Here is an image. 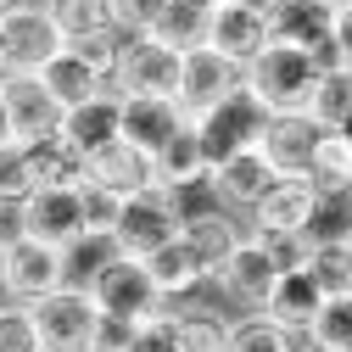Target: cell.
I'll return each mask as SVG.
<instances>
[{
  "instance_id": "1",
  "label": "cell",
  "mask_w": 352,
  "mask_h": 352,
  "mask_svg": "<svg viewBox=\"0 0 352 352\" xmlns=\"http://www.w3.org/2000/svg\"><path fill=\"white\" fill-rule=\"evenodd\" d=\"M241 90L263 107V118L307 112V107H314V90H319V67H314L307 51L280 45V39H274L263 56H252V62L241 67Z\"/></svg>"
},
{
  "instance_id": "2",
  "label": "cell",
  "mask_w": 352,
  "mask_h": 352,
  "mask_svg": "<svg viewBox=\"0 0 352 352\" xmlns=\"http://www.w3.org/2000/svg\"><path fill=\"white\" fill-rule=\"evenodd\" d=\"M78 285L96 296V307H101L107 319H123V324H146V319L168 314V302H162V291H157L151 269H146L140 257H123V252H112V246H101L96 269L84 274Z\"/></svg>"
},
{
  "instance_id": "3",
  "label": "cell",
  "mask_w": 352,
  "mask_h": 352,
  "mask_svg": "<svg viewBox=\"0 0 352 352\" xmlns=\"http://www.w3.org/2000/svg\"><path fill=\"white\" fill-rule=\"evenodd\" d=\"M62 45H67V39H62V28L51 23L45 0H23V6L0 12V78L39 73Z\"/></svg>"
},
{
  "instance_id": "4",
  "label": "cell",
  "mask_w": 352,
  "mask_h": 352,
  "mask_svg": "<svg viewBox=\"0 0 352 352\" xmlns=\"http://www.w3.org/2000/svg\"><path fill=\"white\" fill-rule=\"evenodd\" d=\"M28 314H34V330H39V346L45 352H90L96 346L101 307H96V296L78 280H67L62 291L28 302Z\"/></svg>"
},
{
  "instance_id": "5",
  "label": "cell",
  "mask_w": 352,
  "mask_h": 352,
  "mask_svg": "<svg viewBox=\"0 0 352 352\" xmlns=\"http://www.w3.org/2000/svg\"><path fill=\"white\" fill-rule=\"evenodd\" d=\"M73 280V252L45 246L34 235H6V280H0V296L12 302H39Z\"/></svg>"
},
{
  "instance_id": "6",
  "label": "cell",
  "mask_w": 352,
  "mask_h": 352,
  "mask_svg": "<svg viewBox=\"0 0 352 352\" xmlns=\"http://www.w3.org/2000/svg\"><path fill=\"white\" fill-rule=\"evenodd\" d=\"M6 235H34L45 246L78 252L84 246V207L78 190H34L6 212Z\"/></svg>"
},
{
  "instance_id": "7",
  "label": "cell",
  "mask_w": 352,
  "mask_h": 352,
  "mask_svg": "<svg viewBox=\"0 0 352 352\" xmlns=\"http://www.w3.org/2000/svg\"><path fill=\"white\" fill-rule=\"evenodd\" d=\"M173 235H179V207H173V196L168 190H146V196H129L123 201V218H118V230H112V252H123V257H151V252H162Z\"/></svg>"
},
{
  "instance_id": "8",
  "label": "cell",
  "mask_w": 352,
  "mask_h": 352,
  "mask_svg": "<svg viewBox=\"0 0 352 352\" xmlns=\"http://www.w3.org/2000/svg\"><path fill=\"white\" fill-rule=\"evenodd\" d=\"M274 280H280V269H274V257L263 252L252 235L218 263V274H212V291H218V302H230L235 314H263V302H269V291H274Z\"/></svg>"
},
{
  "instance_id": "9",
  "label": "cell",
  "mask_w": 352,
  "mask_h": 352,
  "mask_svg": "<svg viewBox=\"0 0 352 352\" xmlns=\"http://www.w3.org/2000/svg\"><path fill=\"white\" fill-rule=\"evenodd\" d=\"M196 123V140H201V151H207V173L224 162V157H235V151H246V146H257V129H263V107L246 96V90H235L230 101H218V107H207L201 118H190Z\"/></svg>"
},
{
  "instance_id": "10",
  "label": "cell",
  "mask_w": 352,
  "mask_h": 352,
  "mask_svg": "<svg viewBox=\"0 0 352 352\" xmlns=\"http://www.w3.org/2000/svg\"><path fill=\"white\" fill-rule=\"evenodd\" d=\"M112 96H168L179 101V51L157 45L151 34L123 39V62L112 78Z\"/></svg>"
},
{
  "instance_id": "11",
  "label": "cell",
  "mask_w": 352,
  "mask_h": 352,
  "mask_svg": "<svg viewBox=\"0 0 352 352\" xmlns=\"http://www.w3.org/2000/svg\"><path fill=\"white\" fill-rule=\"evenodd\" d=\"M0 96H6V118H12V140H17V146H39V140H56V135H62L67 107H62L34 73L0 78Z\"/></svg>"
},
{
  "instance_id": "12",
  "label": "cell",
  "mask_w": 352,
  "mask_h": 352,
  "mask_svg": "<svg viewBox=\"0 0 352 352\" xmlns=\"http://www.w3.org/2000/svg\"><path fill=\"white\" fill-rule=\"evenodd\" d=\"M280 185V173H274V162L263 157L257 146H246V151H235V157H224L212 173H207V190H212V201L218 207H230V212H252L263 196H269Z\"/></svg>"
},
{
  "instance_id": "13",
  "label": "cell",
  "mask_w": 352,
  "mask_h": 352,
  "mask_svg": "<svg viewBox=\"0 0 352 352\" xmlns=\"http://www.w3.org/2000/svg\"><path fill=\"white\" fill-rule=\"evenodd\" d=\"M235 90H241V62L218 56L212 45H196V51L179 56V107H185V118H201L207 107L230 101Z\"/></svg>"
},
{
  "instance_id": "14",
  "label": "cell",
  "mask_w": 352,
  "mask_h": 352,
  "mask_svg": "<svg viewBox=\"0 0 352 352\" xmlns=\"http://www.w3.org/2000/svg\"><path fill=\"white\" fill-rule=\"evenodd\" d=\"M319 135H324V123H314L307 112H280V118H263V129H257V151L274 162L280 179H302L307 162H314Z\"/></svg>"
},
{
  "instance_id": "15",
  "label": "cell",
  "mask_w": 352,
  "mask_h": 352,
  "mask_svg": "<svg viewBox=\"0 0 352 352\" xmlns=\"http://www.w3.org/2000/svg\"><path fill=\"white\" fill-rule=\"evenodd\" d=\"M207 45H212L218 56L241 62V67H246L252 56H263V51L274 45L263 6H257V0H230V6H218V12L207 17Z\"/></svg>"
},
{
  "instance_id": "16",
  "label": "cell",
  "mask_w": 352,
  "mask_h": 352,
  "mask_svg": "<svg viewBox=\"0 0 352 352\" xmlns=\"http://www.w3.org/2000/svg\"><path fill=\"white\" fill-rule=\"evenodd\" d=\"M84 185H101V190H112V196H146V190H157V162L140 151V146H129V140H112V146H101L90 162H84Z\"/></svg>"
},
{
  "instance_id": "17",
  "label": "cell",
  "mask_w": 352,
  "mask_h": 352,
  "mask_svg": "<svg viewBox=\"0 0 352 352\" xmlns=\"http://www.w3.org/2000/svg\"><path fill=\"white\" fill-rule=\"evenodd\" d=\"M118 118H123V140L140 146L146 157H157V151L190 123L185 107L168 101V96H118Z\"/></svg>"
},
{
  "instance_id": "18",
  "label": "cell",
  "mask_w": 352,
  "mask_h": 352,
  "mask_svg": "<svg viewBox=\"0 0 352 352\" xmlns=\"http://www.w3.org/2000/svg\"><path fill=\"white\" fill-rule=\"evenodd\" d=\"M314 201H319V190L307 179H280L269 196L246 212V235H307V224H314Z\"/></svg>"
},
{
  "instance_id": "19",
  "label": "cell",
  "mask_w": 352,
  "mask_h": 352,
  "mask_svg": "<svg viewBox=\"0 0 352 352\" xmlns=\"http://www.w3.org/2000/svg\"><path fill=\"white\" fill-rule=\"evenodd\" d=\"M146 269H151V280H157V291H162V302H168V307L196 302V296L212 285L207 263L196 257V246H190L185 235H173L162 252H151V257H146Z\"/></svg>"
},
{
  "instance_id": "20",
  "label": "cell",
  "mask_w": 352,
  "mask_h": 352,
  "mask_svg": "<svg viewBox=\"0 0 352 352\" xmlns=\"http://www.w3.org/2000/svg\"><path fill=\"white\" fill-rule=\"evenodd\" d=\"M62 140L90 162L101 146H112V140H123V118H118V96L112 90H101L96 101H78V107H67V118H62Z\"/></svg>"
},
{
  "instance_id": "21",
  "label": "cell",
  "mask_w": 352,
  "mask_h": 352,
  "mask_svg": "<svg viewBox=\"0 0 352 352\" xmlns=\"http://www.w3.org/2000/svg\"><path fill=\"white\" fill-rule=\"evenodd\" d=\"M319 307H324V291L307 280V269H291V274L274 280L269 302H263V314H269L274 324H285L291 336H307V330H314V319H319Z\"/></svg>"
},
{
  "instance_id": "22",
  "label": "cell",
  "mask_w": 352,
  "mask_h": 352,
  "mask_svg": "<svg viewBox=\"0 0 352 352\" xmlns=\"http://www.w3.org/2000/svg\"><path fill=\"white\" fill-rule=\"evenodd\" d=\"M151 162H157V190H168V196L207 185V151H201V140H196V123H185Z\"/></svg>"
},
{
  "instance_id": "23",
  "label": "cell",
  "mask_w": 352,
  "mask_h": 352,
  "mask_svg": "<svg viewBox=\"0 0 352 352\" xmlns=\"http://www.w3.org/2000/svg\"><path fill=\"white\" fill-rule=\"evenodd\" d=\"M302 179L314 185L319 196H352V146L336 135V129H324V135H319L314 162H307Z\"/></svg>"
},
{
  "instance_id": "24",
  "label": "cell",
  "mask_w": 352,
  "mask_h": 352,
  "mask_svg": "<svg viewBox=\"0 0 352 352\" xmlns=\"http://www.w3.org/2000/svg\"><path fill=\"white\" fill-rule=\"evenodd\" d=\"M34 78L45 84V90H51V96H56L62 107H78V101H96V96L107 90V84H101V78H96L90 67H84V62H78V56H73L67 45H62V51H56V56H51L45 67H39Z\"/></svg>"
},
{
  "instance_id": "25",
  "label": "cell",
  "mask_w": 352,
  "mask_h": 352,
  "mask_svg": "<svg viewBox=\"0 0 352 352\" xmlns=\"http://www.w3.org/2000/svg\"><path fill=\"white\" fill-rule=\"evenodd\" d=\"M28 168H34V185H39V190H78V185H84V157H78L62 135L28 146Z\"/></svg>"
},
{
  "instance_id": "26",
  "label": "cell",
  "mask_w": 352,
  "mask_h": 352,
  "mask_svg": "<svg viewBox=\"0 0 352 352\" xmlns=\"http://www.w3.org/2000/svg\"><path fill=\"white\" fill-rule=\"evenodd\" d=\"M296 341L302 336H291L269 314H230V330H224V352H296Z\"/></svg>"
},
{
  "instance_id": "27",
  "label": "cell",
  "mask_w": 352,
  "mask_h": 352,
  "mask_svg": "<svg viewBox=\"0 0 352 352\" xmlns=\"http://www.w3.org/2000/svg\"><path fill=\"white\" fill-rule=\"evenodd\" d=\"M51 23L62 28V39H90V34H118L112 23V0H45Z\"/></svg>"
},
{
  "instance_id": "28",
  "label": "cell",
  "mask_w": 352,
  "mask_h": 352,
  "mask_svg": "<svg viewBox=\"0 0 352 352\" xmlns=\"http://www.w3.org/2000/svg\"><path fill=\"white\" fill-rule=\"evenodd\" d=\"M173 319H179V352H224V330H230L224 302H218V307L179 302V307H173Z\"/></svg>"
},
{
  "instance_id": "29",
  "label": "cell",
  "mask_w": 352,
  "mask_h": 352,
  "mask_svg": "<svg viewBox=\"0 0 352 352\" xmlns=\"http://www.w3.org/2000/svg\"><path fill=\"white\" fill-rule=\"evenodd\" d=\"M151 39L157 45H168V51H196V45H207V12H196V6H185V0H168L162 6V17L151 23Z\"/></svg>"
},
{
  "instance_id": "30",
  "label": "cell",
  "mask_w": 352,
  "mask_h": 352,
  "mask_svg": "<svg viewBox=\"0 0 352 352\" xmlns=\"http://www.w3.org/2000/svg\"><path fill=\"white\" fill-rule=\"evenodd\" d=\"M346 112H352V62L319 73V90H314V107H307V118L324 123V129H336Z\"/></svg>"
},
{
  "instance_id": "31",
  "label": "cell",
  "mask_w": 352,
  "mask_h": 352,
  "mask_svg": "<svg viewBox=\"0 0 352 352\" xmlns=\"http://www.w3.org/2000/svg\"><path fill=\"white\" fill-rule=\"evenodd\" d=\"M78 207H84V246H107L123 218V196H112L101 185H78Z\"/></svg>"
},
{
  "instance_id": "32",
  "label": "cell",
  "mask_w": 352,
  "mask_h": 352,
  "mask_svg": "<svg viewBox=\"0 0 352 352\" xmlns=\"http://www.w3.org/2000/svg\"><path fill=\"white\" fill-rule=\"evenodd\" d=\"M352 235V196H319L314 201V224H307V241L314 246H341Z\"/></svg>"
},
{
  "instance_id": "33",
  "label": "cell",
  "mask_w": 352,
  "mask_h": 352,
  "mask_svg": "<svg viewBox=\"0 0 352 352\" xmlns=\"http://www.w3.org/2000/svg\"><path fill=\"white\" fill-rule=\"evenodd\" d=\"M39 185H34V168H28V146H17V140H6L0 146V207H17L23 196H34Z\"/></svg>"
},
{
  "instance_id": "34",
  "label": "cell",
  "mask_w": 352,
  "mask_h": 352,
  "mask_svg": "<svg viewBox=\"0 0 352 352\" xmlns=\"http://www.w3.org/2000/svg\"><path fill=\"white\" fill-rule=\"evenodd\" d=\"M307 341H319L330 352H352V296H324L314 330H307Z\"/></svg>"
},
{
  "instance_id": "35",
  "label": "cell",
  "mask_w": 352,
  "mask_h": 352,
  "mask_svg": "<svg viewBox=\"0 0 352 352\" xmlns=\"http://www.w3.org/2000/svg\"><path fill=\"white\" fill-rule=\"evenodd\" d=\"M307 280H314L324 296H352V257L341 246H314V257H307Z\"/></svg>"
},
{
  "instance_id": "36",
  "label": "cell",
  "mask_w": 352,
  "mask_h": 352,
  "mask_svg": "<svg viewBox=\"0 0 352 352\" xmlns=\"http://www.w3.org/2000/svg\"><path fill=\"white\" fill-rule=\"evenodd\" d=\"M84 67H90L107 90H112V78H118V62H123V34H90V39H73L67 45Z\"/></svg>"
},
{
  "instance_id": "37",
  "label": "cell",
  "mask_w": 352,
  "mask_h": 352,
  "mask_svg": "<svg viewBox=\"0 0 352 352\" xmlns=\"http://www.w3.org/2000/svg\"><path fill=\"white\" fill-rule=\"evenodd\" d=\"M0 352H45V346H39V330H34L28 302L0 296Z\"/></svg>"
},
{
  "instance_id": "38",
  "label": "cell",
  "mask_w": 352,
  "mask_h": 352,
  "mask_svg": "<svg viewBox=\"0 0 352 352\" xmlns=\"http://www.w3.org/2000/svg\"><path fill=\"white\" fill-rule=\"evenodd\" d=\"M162 6H168V0H112V23H118L123 39H140L162 17Z\"/></svg>"
},
{
  "instance_id": "39",
  "label": "cell",
  "mask_w": 352,
  "mask_h": 352,
  "mask_svg": "<svg viewBox=\"0 0 352 352\" xmlns=\"http://www.w3.org/2000/svg\"><path fill=\"white\" fill-rule=\"evenodd\" d=\"M252 241L274 257V269H280V274L307 269V257H314V241H307V235H252Z\"/></svg>"
},
{
  "instance_id": "40",
  "label": "cell",
  "mask_w": 352,
  "mask_h": 352,
  "mask_svg": "<svg viewBox=\"0 0 352 352\" xmlns=\"http://www.w3.org/2000/svg\"><path fill=\"white\" fill-rule=\"evenodd\" d=\"M129 352H179V319H173V307L157 319H146L135 330V341H129Z\"/></svg>"
},
{
  "instance_id": "41",
  "label": "cell",
  "mask_w": 352,
  "mask_h": 352,
  "mask_svg": "<svg viewBox=\"0 0 352 352\" xmlns=\"http://www.w3.org/2000/svg\"><path fill=\"white\" fill-rule=\"evenodd\" d=\"M336 45L352 62V0H336Z\"/></svg>"
},
{
  "instance_id": "42",
  "label": "cell",
  "mask_w": 352,
  "mask_h": 352,
  "mask_svg": "<svg viewBox=\"0 0 352 352\" xmlns=\"http://www.w3.org/2000/svg\"><path fill=\"white\" fill-rule=\"evenodd\" d=\"M12 140V118H6V96H0V146Z\"/></svg>"
},
{
  "instance_id": "43",
  "label": "cell",
  "mask_w": 352,
  "mask_h": 352,
  "mask_svg": "<svg viewBox=\"0 0 352 352\" xmlns=\"http://www.w3.org/2000/svg\"><path fill=\"white\" fill-rule=\"evenodd\" d=\"M185 6H196V12H207V17H212L218 6H230V0H185Z\"/></svg>"
},
{
  "instance_id": "44",
  "label": "cell",
  "mask_w": 352,
  "mask_h": 352,
  "mask_svg": "<svg viewBox=\"0 0 352 352\" xmlns=\"http://www.w3.org/2000/svg\"><path fill=\"white\" fill-rule=\"evenodd\" d=\"M336 135H341V140H346V146H352V112H346V118H341V123H336Z\"/></svg>"
},
{
  "instance_id": "45",
  "label": "cell",
  "mask_w": 352,
  "mask_h": 352,
  "mask_svg": "<svg viewBox=\"0 0 352 352\" xmlns=\"http://www.w3.org/2000/svg\"><path fill=\"white\" fill-rule=\"evenodd\" d=\"M296 352H330V346H319V341H307V336H302V341H296Z\"/></svg>"
},
{
  "instance_id": "46",
  "label": "cell",
  "mask_w": 352,
  "mask_h": 352,
  "mask_svg": "<svg viewBox=\"0 0 352 352\" xmlns=\"http://www.w3.org/2000/svg\"><path fill=\"white\" fill-rule=\"evenodd\" d=\"M0 280H6V235H0Z\"/></svg>"
},
{
  "instance_id": "47",
  "label": "cell",
  "mask_w": 352,
  "mask_h": 352,
  "mask_svg": "<svg viewBox=\"0 0 352 352\" xmlns=\"http://www.w3.org/2000/svg\"><path fill=\"white\" fill-rule=\"evenodd\" d=\"M12 6H23V0H0V12H12Z\"/></svg>"
},
{
  "instance_id": "48",
  "label": "cell",
  "mask_w": 352,
  "mask_h": 352,
  "mask_svg": "<svg viewBox=\"0 0 352 352\" xmlns=\"http://www.w3.org/2000/svg\"><path fill=\"white\" fill-rule=\"evenodd\" d=\"M341 252H346V257H352V235H346V241H341Z\"/></svg>"
},
{
  "instance_id": "49",
  "label": "cell",
  "mask_w": 352,
  "mask_h": 352,
  "mask_svg": "<svg viewBox=\"0 0 352 352\" xmlns=\"http://www.w3.org/2000/svg\"><path fill=\"white\" fill-rule=\"evenodd\" d=\"M0 235H6V207H0Z\"/></svg>"
}]
</instances>
